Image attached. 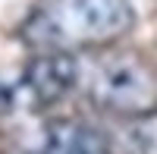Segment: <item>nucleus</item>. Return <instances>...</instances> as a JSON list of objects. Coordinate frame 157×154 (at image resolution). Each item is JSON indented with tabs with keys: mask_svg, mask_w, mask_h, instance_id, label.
Segmentation results:
<instances>
[{
	"mask_svg": "<svg viewBox=\"0 0 157 154\" xmlns=\"http://www.w3.org/2000/svg\"><path fill=\"white\" fill-rule=\"evenodd\" d=\"M135 22L129 0H44L22 22V41L41 54L104 47Z\"/></svg>",
	"mask_w": 157,
	"mask_h": 154,
	"instance_id": "1",
	"label": "nucleus"
},
{
	"mask_svg": "<svg viewBox=\"0 0 157 154\" xmlns=\"http://www.w3.org/2000/svg\"><path fill=\"white\" fill-rule=\"evenodd\" d=\"M82 79V66L72 54H38L25 66V88L38 107H50L63 101Z\"/></svg>",
	"mask_w": 157,
	"mask_h": 154,
	"instance_id": "3",
	"label": "nucleus"
},
{
	"mask_svg": "<svg viewBox=\"0 0 157 154\" xmlns=\"http://www.w3.org/2000/svg\"><path fill=\"white\" fill-rule=\"evenodd\" d=\"M13 107H16V91H13V85L0 79V117L3 113H10Z\"/></svg>",
	"mask_w": 157,
	"mask_h": 154,
	"instance_id": "5",
	"label": "nucleus"
},
{
	"mask_svg": "<svg viewBox=\"0 0 157 154\" xmlns=\"http://www.w3.org/2000/svg\"><path fill=\"white\" fill-rule=\"evenodd\" d=\"M44 154H107V145L82 120H54L44 132Z\"/></svg>",
	"mask_w": 157,
	"mask_h": 154,
	"instance_id": "4",
	"label": "nucleus"
},
{
	"mask_svg": "<svg viewBox=\"0 0 157 154\" xmlns=\"http://www.w3.org/2000/svg\"><path fill=\"white\" fill-rule=\"evenodd\" d=\"M91 104L126 120H145L157 113V72L132 50L104 54L88 69Z\"/></svg>",
	"mask_w": 157,
	"mask_h": 154,
	"instance_id": "2",
	"label": "nucleus"
}]
</instances>
